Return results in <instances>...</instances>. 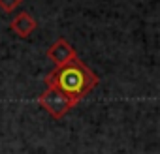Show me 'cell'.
<instances>
[{"label": "cell", "instance_id": "1", "mask_svg": "<svg viewBox=\"0 0 160 154\" xmlns=\"http://www.w3.org/2000/svg\"><path fill=\"white\" fill-rule=\"evenodd\" d=\"M98 83V75L83 60H79V56L73 58L72 62L57 66L45 75V87L60 90L75 103H79L87 94H91Z\"/></svg>", "mask_w": 160, "mask_h": 154}, {"label": "cell", "instance_id": "2", "mask_svg": "<svg viewBox=\"0 0 160 154\" xmlns=\"http://www.w3.org/2000/svg\"><path fill=\"white\" fill-rule=\"evenodd\" d=\"M38 103H40V105L49 113V117L55 118V120H60L62 117H66V115L77 105L72 98H68V96L62 94L60 90H57V89H49V87L40 94Z\"/></svg>", "mask_w": 160, "mask_h": 154}, {"label": "cell", "instance_id": "3", "mask_svg": "<svg viewBox=\"0 0 160 154\" xmlns=\"http://www.w3.org/2000/svg\"><path fill=\"white\" fill-rule=\"evenodd\" d=\"M47 56L51 62H55V66H62L66 62H72L73 58H77V51L73 45H70L64 38H58L49 49H47Z\"/></svg>", "mask_w": 160, "mask_h": 154}, {"label": "cell", "instance_id": "4", "mask_svg": "<svg viewBox=\"0 0 160 154\" xmlns=\"http://www.w3.org/2000/svg\"><path fill=\"white\" fill-rule=\"evenodd\" d=\"M10 28H12L19 38L27 40V38H30V36H32V32L38 28V23H36V19H34L30 13L21 12V13H17V15L12 19Z\"/></svg>", "mask_w": 160, "mask_h": 154}, {"label": "cell", "instance_id": "5", "mask_svg": "<svg viewBox=\"0 0 160 154\" xmlns=\"http://www.w3.org/2000/svg\"><path fill=\"white\" fill-rule=\"evenodd\" d=\"M21 2H23V0H0V10L6 12V13H10V12H13Z\"/></svg>", "mask_w": 160, "mask_h": 154}]
</instances>
